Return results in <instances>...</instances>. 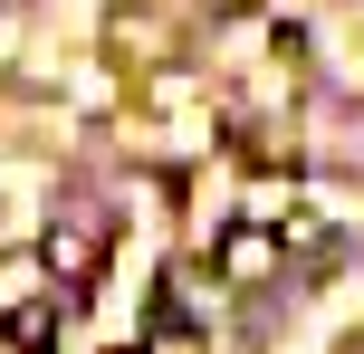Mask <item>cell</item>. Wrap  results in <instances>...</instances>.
Instances as JSON below:
<instances>
[{
	"label": "cell",
	"instance_id": "cell-1",
	"mask_svg": "<svg viewBox=\"0 0 364 354\" xmlns=\"http://www.w3.org/2000/svg\"><path fill=\"white\" fill-rule=\"evenodd\" d=\"M38 259H48L58 287H87L96 268H106V221H87V211H68V221H48V240H38Z\"/></svg>",
	"mask_w": 364,
	"mask_h": 354
},
{
	"label": "cell",
	"instance_id": "cell-2",
	"mask_svg": "<svg viewBox=\"0 0 364 354\" xmlns=\"http://www.w3.org/2000/svg\"><path fill=\"white\" fill-rule=\"evenodd\" d=\"M269 268H278V230L269 221H240L230 240H220V278H230V287H259Z\"/></svg>",
	"mask_w": 364,
	"mask_h": 354
},
{
	"label": "cell",
	"instance_id": "cell-3",
	"mask_svg": "<svg viewBox=\"0 0 364 354\" xmlns=\"http://www.w3.org/2000/svg\"><path fill=\"white\" fill-rule=\"evenodd\" d=\"M10 345H19V354H48V345H58V297H19V306H10Z\"/></svg>",
	"mask_w": 364,
	"mask_h": 354
},
{
	"label": "cell",
	"instance_id": "cell-4",
	"mask_svg": "<svg viewBox=\"0 0 364 354\" xmlns=\"http://www.w3.org/2000/svg\"><path fill=\"white\" fill-rule=\"evenodd\" d=\"M154 354H201V326L192 316H182V306L164 297V306H154Z\"/></svg>",
	"mask_w": 364,
	"mask_h": 354
}]
</instances>
